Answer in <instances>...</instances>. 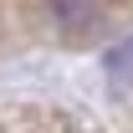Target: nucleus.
<instances>
[{
    "instance_id": "nucleus-1",
    "label": "nucleus",
    "mask_w": 133,
    "mask_h": 133,
    "mask_svg": "<svg viewBox=\"0 0 133 133\" xmlns=\"http://www.w3.org/2000/svg\"><path fill=\"white\" fill-rule=\"evenodd\" d=\"M97 0H51V16L62 21V26H72V31H82V26H92L97 21Z\"/></svg>"
}]
</instances>
